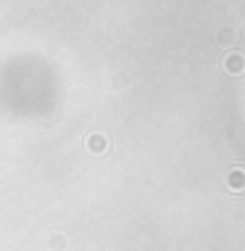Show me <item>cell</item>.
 <instances>
[{"label":"cell","instance_id":"1","mask_svg":"<svg viewBox=\"0 0 245 251\" xmlns=\"http://www.w3.org/2000/svg\"><path fill=\"white\" fill-rule=\"evenodd\" d=\"M224 69L227 72H243V58L240 56H229L224 61Z\"/></svg>","mask_w":245,"mask_h":251}]
</instances>
